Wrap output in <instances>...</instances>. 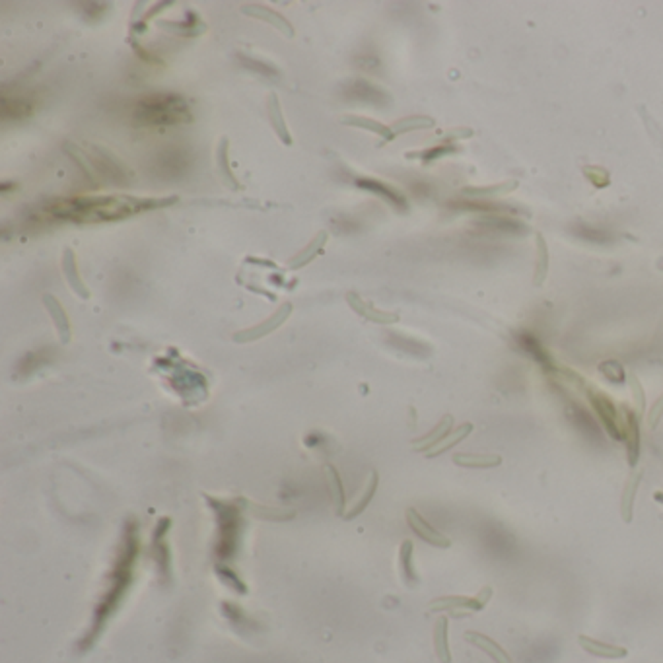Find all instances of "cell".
I'll return each mask as SVG.
<instances>
[{
  "label": "cell",
  "mask_w": 663,
  "mask_h": 663,
  "mask_svg": "<svg viewBox=\"0 0 663 663\" xmlns=\"http://www.w3.org/2000/svg\"><path fill=\"white\" fill-rule=\"evenodd\" d=\"M547 269H549V249H547V243H545V237L537 234V269H535L533 285H543V280L547 276Z\"/></svg>",
  "instance_id": "cell-12"
},
{
  "label": "cell",
  "mask_w": 663,
  "mask_h": 663,
  "mask_svg": "<svg viewBox=\"0 0 663 663\" xmlns=\"http://www.w3.org/2000/svg\"><path fill=\"white\" fill-rule=\"evenodd\" d=\"M288 310H290V307L286 305L285 310H282V312L276 313L275 317H273L271 321L266 323V325H261V327H257V329H253V331L246 333V335H237V341H246V339H257V337H261L263 333H269V329H275L276 325H278V323H280V321H282V319H285L286 313H288Z\"/></svg>",
  "instance_id": "cell-15"
},
{
  "label": "cell",
  "mask_w": 663,
  "mask_h": 663,
  "mask_svg": "<svg viewBox=\"0 0 663 663\" xmlns=\"http://www.w3.org/2000/svg\"><path fill=\"white\" fill-rule=\"evenodd\" d=\"M623 440H626L628 463H630V467H634L638 463V457H640V428H638V417L632 410H625Z\"/></svg>",
  "instance_id": "cell-5"
},
{
  "label": "cell",
  "mask_w": 663,
  "mask_h": 663,
  "mask_svg": "<svg viewBox=\"0 0 663 663\" xmlns=\"http://www.w3.org/2000/svg\"><path fill=\"white\" fill-rule=\"evenodd\" d=\"M578 642L588 654L597 655V657H605V660H621V657H626V654H628L626 648H623V646L599 642V640H593L589 636H580Z\"/></svg>",
  "instance_id": "cell-6"
},
{
  "label": "cell",
  "mask_w": 663,
  "mask_h": 663,
  "mask_svg": "<svg viewBox=\"0 0 663 663\" xmlns=\"http://www.w3.org/2000/svg\"><path fill=\"white\" fill-rule=\"evenodd\" d=\"M518 187V181H504L498 185H490V187H469L463 189L465 195H473V197H494V195H502V193H510Z\"/></svg>",
  "instance_id": "cell-13"
},
{
  "label": "cell",
  "mask_w": 663,
  "mask_h": 663,
  "mask_svg": "<svg viewBox=\"0 0 663 663\" xmlns=\"http://www.w3.org/2000/svg\"><path fill=\"white\" fill-rule=\"evenodd\" d=\"M588 399L591 403V407L596 408L597 417L601 420V424L605 426L609 432V436L615 438V440H623V422L618 420L615 405L611 403V399L603 395L601 391L588 388Z\"/></svg>",
  "instance_id": "cell-3"
},
{
  "label": "cell",
  "mask_w": 663,
  "mask_h": 663,
  "mask_svg": "<svg viewBox=\"0 0 663 663\" xmlns=\"http://www.w3.org/2000/svg\"><path fill=\"white\" fill-rule=\"evenodd\" d=\"M434 640H436V652L440 655V660L444 663L452 662V655H449V648H447V621L440 618L436 623V630H434Z\"/></svg>",
  "instance_id": "cell-14"
},
{
  "label": "cell",
  "mask_w": 663,
  "mask_h": 663,
  "mask_svg": "<svg viewBox=\"0 0 663 663\" xmlns=\"http://www.w3.org/2000/svg\"><path fill=\"white\" fill-rule=\"evenodd\" d=\"M376 484H378V477H376V474H372V479H369L368 488H366V493L362 494L360 504H356V506L352 508L351 512L346 513V518H349V520H351V518H354L356 513H360L362 510H364V508L368 506V502H369V500H372V496H374V493H376Z\"/></svg>",
  "instance_id": "cell-17"
},
{
  "label": "cell",
  "mask_w": 663,
  "mask_h": 663,
  "mask_svg": "<svg viewBox=\"0 0 663 663\" xmlns=\"http://www.w3.org/2000/svg\"><path fill=\"white\" fill-rule=\"evenodd\" d=\"M599 372H601V374H603V376H605L609 381H616V383H623V381H625V378H626V374H625V369H623V366H621V364H618V362H615V360L603 362V364L599 366Z\"/></svg>",
  "instance_id": "cell-16"
},
{
  "label": "cell",
  "mask_w": 663,
  "mask_h": 663,
  "mask_svg": "<svg viewBox=\"0 0 663 663\" xmlns=\"http://www.w3.org/2000/svg\"><path fill=\"white\" fill-rule=\"evenodd\" d=\"M138 117L144 123H179L189 119V111L181 99L168 95V97H154L152 102H144Z\"/></svg>",
  "instance_id": "cell-2"
},
{
  "label": "cell",
  "mask_w": 663,
  "mask_h": 663,
  "mask_svg": "<svg viewBox=\"0 0 663 663\" xmlns=\"http://www.w3.org/2000/svg\"><path fill=\"white\" fill-rule=\"evenodd\" d=\"M454 463L467 469H490L502 463V457L496 454H457L454 455Z\"/></svg>",
  "instance_id": "cell-9"
},
{
  "label": "cell",
  "mask_w": 663,
  "mask_h": 663,
  "mask_svg": "<svg viewBox=\"0 0 663 663\" xmlns=\"http://www.w3.org/2000/svg\"><path fill=\"white\" fill-rule=\"evenodd\" d=\"M640 483H642V473H640V471L630 474L628 481H626L625 490H623V496H621V516H623V521H625V523H630V521H632L636 493H638Z\"/></svg>",
  "instance_id": "cell-8"
},
{
  "label": "cell",
  "mask_w": 663,
  "mask_h": 663,
  "mask_svg": "<svg viewBox=\"0 0 663 663\" xmlns=\"http://www.w3.org/2000/svg\"><path fill=\"white\" fill-rule=\"evenodd\" d=\"M471 432H473V424H469V422H465V424H461V426H459V428H455L454 434H449V436H445L444 440H442V442H440V444L436 445V447H432V449L428 452V455H430V457H436V455H440V454H442V452H447V449H449L452 445L459 444V442H461L463 438L469 436Z\"/></svg>",
  "instance_id": "cell-11"
},
{
  "label": "cell",
  "mask_w": 663,
  "mask_h": 663,
  "mask_svg": "<svg viewBox=\"0 0 663 663\" xmlns=\"http://www.w3.org/2000/svg\"><path fill=\"white\" fill-rule=\"evenodd\" d=\"M168 200L136 199V197H72L57 200L47 209L49 216L70 222H105L131 216L134 212L161 207Z\"/></svg>",
  "instance_id": "cell-1"
},
{
  "label": "cell",
  "mask_w": 663,
  "mask_h": 663,
  "mask_svg": "<svg viewBox=\"0 0 663 663\" xmlns=\"http://www.w3.org/2000/svg\"><path fill=\"white\" fill-rule=\"evenodd\" d=\"M628 379H630V388H632V391H634V399H636V405H638V413H640V415H644V408H646L644 389H642V385H640V381L636 379L634 374H630V376H628Z\"/></svg>",
  "instance_id": "cell-20"
},
{
  "label": "cell",
  "mask_w": 663,
  "mask_h": 663,
  "mask_svg": "<svg viewBox=\"0 0 663 663\" xmlns=\"http://www.w3.org/2000/svg\"><path fill=\"white\" fill-rule=\"evenodd\" d=\"M663 417V395L654 403V407L650 408V415H648V422H650V426L655 428L660 424V420Z\"/></svg>",
  "instance_id": "cell-21"
},
{
  "label": "cell",
  "mask_w": 663,
  "mask_h": 663,
  "mask_svg": "<svg viewBox=\"0 0 663 663\" xmlns=\"http://www.w3.org/2000/svg\"><path fill=\"white\" fill-rule=\"evenodd\" d=\"M584 175H586L596 187H607V185H609V173H607L603 168H584Z\"/></svg>",
  "instance_id": "cell-19"
},
{
  "label": "cell",
  "mask_w": 663,
  "mask_h": 663,
  "mask_svg": "<svg viewBox=\"0 0 663 663\" xmlns=\"http://www.w3.org/2000/svg\"><path fill=\"white\" fill-rule=\"evenodd\" d=\"M410 559H413V543L410 541H405L403 543V547H401V562H403V572H405V576L408 580H415V572H413V564H410Z\"/></svg>",
  "instance_id": "cell-18"
},
{
  "label": "cell",
  "mask_w": 663,
  "mask_h": 663,
  "mask_svg": "<svg viewBox=\"0 0 663 663\" xmlns=\"http://www.w3.org/2000/svg\"><path fill=\"white\" fill-rule=\"evenodd\" d=\"M654 498H655V500H657V502H660V504H663V493H655V494H654Z\"/></svg>",
  "instance_id": "cell-22"
},
{
  "label": "cell",
  "mask_w": 663,
  "mask_h": 663,
  "mask_svg": "<svg viewBox=\"0 0 663 663\" xmlns=\"http://www.w3.org/2000/svg\"><path fill=\"white\" fill-rule=\"evenodd\" d=\"M407 521H408V525H410V529L415 531L420 539H424L426 543H430V545H434V547H442V549H445V547H449V545H452V541L447 539L444 533H440V531L434 529V527H432V525H430V523H428V521L417 512V510H408Z\"/></svg>",
  "instance_id": "cell-4"
},
{
  "label": "cell",
  "mask_w": 663,
  "mask_h": 663,
  "mask_svg": "<svg viewBox=\"0 0 663 663\" xmlns=\"http://www.w3.org/2000/svg\"><path fill=\"white\" fill-rule=\"evenodd\" d=\"M465 638H467L471 644L477 646V648H481L484 654L490 655L496 663H513L512 657L506 654V650H502L500 646L496 644L493 638L481 634V632H467Z\"/></svg>",
  "instance_id": "cell-7"
},
{
  "label": "cell",
  "mask_w": 663,
  "mask_h": 663,
  "mask_svg": "<svg viewBox=\"0 0 663 663\" xmlns=\"http://www.w3.org/2000/svg\"><path fill=\"white\" fill-rule=\"evenodd\" d=\"M452 424H454V418H452V417L442 418V420H440V424H438V426L434 428V430H432L430 434H426V436L418 440L417 449H420V452H430L432 447H436V445L440 444V442H442V440H444L447 434H449V430H452Z\"/></svg>",
  "instance_id": "cell-10"
}]
</instances>
